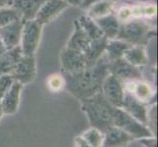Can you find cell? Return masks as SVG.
Listing matches in <instances>:
<instances>
[{"label":"cell","mask_w":158,"mask_h":147,"mask_svg":"<svg viewBox=\"0 0 158 147\" xmlns=\"http://www.w3.org/2000/svg\"><path fill=\"white\" fill-rule=\"evenodd\" d=\"M109 75L108 61L101 58L91 66L74 74H66L65 88L79 100L101 92L102 84Z\"/></svg>","instance_id":"cell-1"},{"label":"cell","mask_w":158,"mask_h":147,"mask_svg":"<svg viewBox=\"0 0 158 147\" xmlns=\"http://www.w3.org/2000/svg\"><path fill=\"white\" fill-rule=\"evenodd\" d=\"M81 110L89 119L91 128L104 133L113 126L114 113L116 107L109 103L101 92L91 97L81 100Z\"/></svg>","instance_id":"cell-2"},{"label":"cell","mask_w":158,"mask_h":147,"mask_svg":"<svg viewBox=\"0 0 158 147\" xmlns=\"http://www.w3.org/2000/svg\"><path fill=\"white\" fill-rule=\"evenodd\" d=\"M154 32L150 27L140 20L127 21L120 26L116 39L122 40L130 45L143 46L148 42Z\"/></svg>","instance_id":"cell-3"},{"label":"cell","mask_w":158,"mask_h":147,"mask_svg":"<svg viewBox=\"0 0 158 147\" xmlns=\"http://www.w3.org/2000/svg\"><path fill=\"white\" fill-rule=\"evenodd\" d=\"M113 126L123 129L135 139L155 137V134L151 132V129L148 126H144L133 117H131L121 108L115 109Z\"/></svg>","instance_id":"cell-4"},{"label":"cell","mask_w":158,"mask_h":147,"mask_svg":"<svg viewBox=\"0 0 158 147\" xmlns=\"http://www.w3.org/2000/svg\"><path fill=\"white\" fill-rule=\"evenodd\" d=\"M42 27L35 20L27 21L23 23L20 47L23 55L35 56L42 34Z\"/></svg>","instance_id":"cell-5"},{"label":"cell","mask_w":158,"mask_h":147,"mask_svg":"<svg viewBox=\"0 0 158 147\" xmlns=\"http://www.w3.org/2000/svg\"><path fill=\"white\" fill-rule=\"evenodd\" d=\"M101 93L112 106L121 108L125 95L124 83L115 76L109 74L102 84Z\"/></svg>","instance_id":"cell-6"},{"label":"cell","mask_w":158,"mask_h":147,"mask_svg":"<svg viewBox=\"0 0 158 147\" xmlns=\"http://www.w3.org/2000/svg\"><path fill=\"white\" fill-rule=\"evenodd\" d=\"M61 66L66 74H74L89 67L88 61L83 52L73 48L65 47L60 54Z\"/></svg>","instance_id":"cell-7"},{"label":"cell","mask_w":158,"mask_h":147,"mask_svg":"<svg viewBox=\"0 0 158 147\" xmlns=\"http://www.w3.org/2000/svg\"><path fill=\"white\" fill-rule=\"evenodd\" d=\"M10 75L15 81H18L23 85L31 83L36 75L35 57L23 55Z\"/></svg>","instance_id":"cell-8"},{"label":"cell","mask_w":158,"mask_h":147,"mask_svg":"<svg viewBox=\"0 0 158 147\" xmlns=\"http://www.w3.org/2000/svg\"><path fill=\"white\" fill-rule=\"evenodd\" d=\"M108 70L109 74L115 76L117 79H119L123 83L139 80H141V77H143L139 68L129 64L123 58L108 63Z\"/></svg>","instance_id":"cell-9"},{"label":"cell","mask_w":158,"mask_h":147,"mask_svg":"<svg viewBox=\"0 0 158 147\" xmlns=\"http://www.w3.org/2000/svg\"><path fill=\"white\" fill-rule=\"evenodd\" d=\"M69 6L70 5L64 0H46L39 10L35 20L41 26L49 24Z\"/></svg>","instance_id":"cell-10"},{"label":"cell","mask_w":158,"mask_h":147,"mask_svg":"<svg viewBox=\"0 0 158 147\" xmlns=\"http://www.w3.org/2000/svg\"><path fill=\"white\" fill-rule=\"evenodd\" d=\"M124 88L127 92L132 94L135 99L143 104H149L155 100L156 92L151 84L143 80H132L124 83Z\"/></svg>","instance_id":"cell-11"},{"label":"cell","mask_w":158,"mask_h":147,"mask_svg":"<svg viewBox=\"0 0 158 147\" xmlns=\"http://www.w3.org/2000/svg\"><path fill=\"white\" fill-rule=\"evenodd\" d=\"M121 109L139 123L148 127V111L146 109V106L135 99L132 94L127 92L126 90H125L124 100Z\"/></svg>","instance_id":"cell-12"},{"label":"cell","mask_w":158,"mask_h":147,"mask_svg":"<svg viewBox=\"0 0 158 147\" xmlns=\"http://www.w3.org/2000/svg\"><path fill=\"white\" fill-rule=\"evenodd\" d=\"M22 29H23L22 21H16L0 28V40L2 41L7 50L20 46Z\"/></svg>","instance_id":"cell-13"},{"label":"cell","mask_w":158,"mask_h":147,"mask_svg":"<svg viewBox=\"0 0 158 147\" xmlns=\"http://www.w3.org/2000/svg\"><path fill=\"white\" fill-rule=\"evenodd\" d=\"M23 86L24 85L18 81H14L9 90L0 99L4 115H13V114L17 113L20 105L21 92L23 90Z\"/></svg>","instance_id":"cell-14"},{"label":"cell","mask_w":158,"mask_h":147,"mask_svg":"<svg viewBox=\"0 0 158 147\" xmlns=\"http://www.w3.org/2000/svg\"><path fill=\"white\" fill-rule=\"evenodd\" d=\"M134 140L135 138L123 129L112 126L104 133L102 147H126Z\"/></svg>","instance_id":"cell-15"},{"label":"cell","mask_w":158,"mask_h":147,"mask_svg":"<svg viewBox=\"0 0 158 147\" xmlns=\"http://www.w3.org/2000/svg\"><path fill=\"white\" fill-rule=\"evenodd\" d=\"M46 0H13L12 6L21 15V21L35 20L39 10Z\"/></svg>","instance_id":"cell-16"},{"label":"cell","mask_w":158,"mask_h":147,"mask_svg":"<svg viewBox=\"0 0 158 147\" xmlns=\"http://www.w3.org/2000/svg\"><path fill=\"white\" fill-rule=\"evenodd\" d=\"M92 43V39L85 35V32L81 30L79 23L76 20L74 22V31L71 35L70 39L68 40L67 47L73 48L76 50H79L85 54V56L88 54L90 45Z\"/></svg>","instance_id":"cell-17"},{"label":"cell","mask_w":158,"mask_h":147,"mask_svg":"<svg viewBox=\"0 0 158 147\" xmlns=\"http://www.w3.org/2000/svg\"><path fill=\"white\" fill-rule=\"evenodd\" d=\"M22 56H23V53H22L20 46L9 49L1 54L0 55V77L12 73Z\"/></svg>","instance_id":"cell-18"},{"label":"cell","mask_w":158,"mask_h":147,"mask_svg":"<svg viewBox=\"0 0 158 147\" xmlns=\"http://www.w3.org/2000/svg\"><path fill=\"white\" fill-rule=\"evenodd\" d=\"M96 25L99 27L103 35H104L108 40L116 39L117 35L119 32L120 26L121 23L119 22L117 17L112 13L106 15L104 17H101L98 19H95Z\"/></svg>","instance_id":"cell-19"},{"label":"cell","mask_w":158,"mask_h":147,"mask_svg":"<svg viewBox=\"0 0 158 147\" xmlns=\"http://www.w3.org/2000/svg\"><path fill=\"white\" fill-rule=\"evenodd\" d=\"M123 59L129 64L135 67L139 68L140 66H144L148 64V55L144 50L143 46L132 45L124 52Z\"/></svg>","instance_id":"cell-20"},{"label":"cell","mask_w":158,"mask_h":147,"mask_svg":"<svg viewBox=\"0 0 158 147\" xmlns=\"http://www.w3.org/2000/svg\"><path fill=\"white\" fill-rule=\"evenodd\" d=\"M130 46H132V45H130L129 43H126L119 39L108 40L106 48H105V52L107 53L108 63L123 58L124 52L126 51Z\"/></svg>","instance_id":"cell-21"},{"label":"cell","mask_w":158,"mask_h":147,"mask_svg":"<svg viewBox=\"0 0 158 147\" xmlns=\"http://www.w3.org/2000/svg\"><path fill=\"white\" fill-rule=\"evenodd\" d=\"M77 22L79 23L80 27L81 28L85 35H88L90 39L95 40V39H99L101 37H103V35L101 30L99 29V27L96 25L95 21L94 19H91L89 16H81L80 17Z\"/></svg>","instance_id":"cell-22"},{"label":"cell","mask_w":158,"mask_h":147,"mask_svg":"<svg viewBox=\"0 0 158 147\" xmlns=\"http://www.w3.org/2000/svg\"><path fill=\"white\" fill-rule=\"evenodd\" d=\"M114 3H115L114 1H109V0L94 3V5H91L89 8H88L89 10L88 16L91 19L95 20V19H98L101 17H104L106 15L111 14Z\"/></svg>","instance_id":"cell-23"},{"label":"cell","mask_w":158,"mask_h":147,"mask_svg":"<svg viewBox=\"0 0 158 147\" xmlns=\"http://www.w3.org/2000/svg\"><path fill=\"white\" fill-rule=\"evenodd\" d=\"M90 147H102L103 139H104V133L94 128H90L81 135Z\"/></svg>","instance_id":"cell-24"},{"label":"cell","mask_w":158,"mask_h":147,"mask_svg":"<svg viewBox=\"0 0 158 147\" xmlns=\"http://www.w3.org/2000/svg\"><path fill=\"white\" fill-rule=\"evenodd\" d=\"M16 21H21V15L17 10L13 7L0 8V28Z\"/></svg>","instance_id":"cell-25"},{"label":"cell","mask_w":158,"mask_h":147,"mask_svg":"<svg viewBox=\"0 0 158 147\" xmlns=\"http://www.w3.org/2000/svg\"><path fill=\"white\" fill-rule=\"evenodd\" d=\"M46 85L48 89L52 92H59L65 88L66 81L65 78L60 74H53L50 75L46 80Z\"/></svg>","instance_id":"cell-26"},{"label":"cell","mask_w":158,"mask_h":147,"mask_svg":"<svg viewBox=\"0 0 158 147\" xmlns=\"http://www.w3.org/2000/svg\"><path fill=\"white\" fill-rule=\"evenodd\" d=\"M14 81L15 80L11 75H3L0 77V99L9 90Z\"/></svg>","instance_id":"cell-27"},{"label":"cell","mask_w":158,"mask_h":147,"mask_svg":"<svg viewBox=\"0 0 158 147\" xmlns=\"http://www.w3.org/2000/svg\"><path fill=\"white\" fill-rule=\"evenodd\" d=\"M117 19L119 20V22L121 23H125V22H127L130 20V18L132 17V9H130L128 7H123L121 10L119 11L118 13V16H116Z\"/></svg>","instance_id":"cell-28"},{"label":"cell","mask_w":158,"mask_h":147,"mask_svg":"<svg viewBox=\"0 0 158 147\" xmlns=\"http://www.w3.org/2000/svg\"><path fill=\"white\" fill-rule=\"evenodd\" d=\"M100 1H106V0H81L80 6L83 9H88L91 6V5H94V3H97V2H100ZM109 1L115 2L117 0H109Z\"/></svg>","instance_id":"cell-29"},{"label":"cell","mask_w":158,"mask_h":147,"mask_svg":"<svg viewBox=\"0 0 158 147\" xmlns=\"http://www.w3.org/2000/svg\"><path fill=\"white\" fill-rule=\"evenodd\" d=\"M139 141L145 147H156V139H155V137L143 138V139H139Z\"/></svg>","instance_id":"cell-30"},{"label":"cell","mask_w":158,"mask_h":147,"mask_svg":"<svg viewBox=\"0 0 158 147\" xmlns=\"http://www.w3.org/2000/svg\"><path fill=\"white\" fill-rule=\"evenodd\" d=\"M75 144L76 147H90L89 144L81 137H78L75 138Z\"/></svg>","instance_id":"cell-31"},{"label":"cell","mask_w":158,"mask_h":147,"mask_svg":"<svg viewBox=\"0 0 158 147\" xmlns=\"http://www.w3.org/2000/svg\"><path fill=\"white\" fill-rule=\"evenodd\" d=\"M13 0H0V8L4 7H11L12 6Z\"/></svg>","instance_id":"cell-32"},{"label":"cell","mask_w":158,"mask_h":147,"mask_svg":"<svg viewBox=\"0 0 158 147\" xmlns=\"http://www.w3.org/2000/svg\"><path fill=\"white\" fill-rule=\"evenodd\" d=\"M66 1L69 5H74V6H80L81 0H64Z\"/></svg>","instance_id":"cell-33"},{"label":"cell","mask_w":158,"mask_h":147,"mask_svg":"<svg viewBox=\"0 0 158 147\" xmlns=\"http://www.w3.org/2000/svg\"><path fill=\"white\" fill-rule=\"evenodd\" d=\"M4 115V113H3V110H2V107H1V101H0V121H1V119Z\"/></svg>","instance_id":"cell-34"},{"label":"cell","mask_w":158,"mask_h":147,"mask_svg":"<svg viewBox=\"0 0 158 147\" xmlns=\"http://www.w3.org/2000/svg\"><path fill=\"white\" fill-rule=\"evenodd\" d=\"M135 1H139V2H155L156 0H135Z\"/></svg>","instance_id":"cell-35"}]
</instances>
